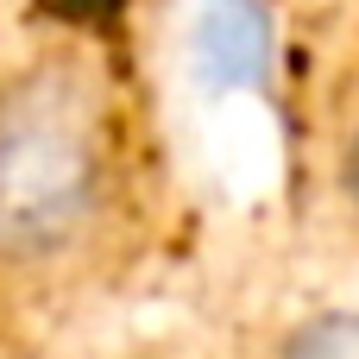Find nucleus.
Listing matches in <instances>:
<instances>
[{
	"instance_id": "f03ea898",
	"label": "nucleus",
	"mask_w": 359,
	"mask_h": 359,
	"mask_svg": "<svg viewBox=\"0 0 359 359\" xmlns=\"http://www.w3.org/2000/svg\"><path fill=\"white\" fill-rule=\"evenodd\" d=\"M271 359H359V309H316L303 316Z\"/></svg>"
},
{
	"instance_id": "f257e3e1",
	"label": "nucleus",
	"mask_w": 359,
	"mask_h": 359,
	"mask_svg": "<svg viewBox=\"0 0 359 359\" xmlns=\"http://www.w3.org/2000/svg\"><path fill=\"white\" fill-rule=\"evenodd\" d=\"M114 202V95L88 57L50 50L0 82V259L76 252Z\"/></svg>"
},
{
	"instance_id": "7ed1b4c3",
	"label": "nucleus",
	"mask_w": 359,
	"mask_h": 359,
	"mask_svg": "<svg viewBox=\"0 0 359 359\" xmlns=\"http://www.w3.org/2000/svg\"><path fill=\"white\" fill-rule=\"evenodd\" d=\"M341 189H347V208L359 215V126L347 133V145H341Z\"/></svg>"
}]
</instances>
